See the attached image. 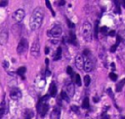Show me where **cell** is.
Segmentation results:
<instances>
[{
    "label": "cell",
    "instance_id": "5b68a950",
    "mask_svg": "<svg viewBox=\"0 0 125 119\" xmlns=\"http://www.w3.org/2000/svg\"><path fill=\"white\" fill-rule=\"evenodd\" d=\"M47 35L52 38H59L62 35V29L61 26H55L50 31L47 32Z\"/></svg>",
    "mask_w": 125,
    "mask_h": 119
},
{
    "label": "cell",
    "instance_id": "30bf717a",
    "mask_svg": "<svg viewBox=\"0 0 125 119\" xmlns=\"http://www.w3.org/2000/svg\"><path fill=\"white\" fill-rule=\"evenodd\" d=\"M10 97L13 100H19V99H21V97H22V92H21V90L18 89V88L12 89L11 92H10Z\"/></svg>",
    "mask_w": 125,
    "mask_h": 119
},
{
    "label": "cell",
    "instance_id": "8d00e7d4",
    "mask_svg": "<svg viewBox=\"0 0 125 119\" xmlns=\"http://www.w3.org/2000/svg\"><path fill=\"white\" fill-rule=\"evenodd\" d=\"M107 93H108V95L113 98V95H112V91H111V89L109 88V89H107Z\"/></svg>",
    "mask_w": 125,
    "mask_h": 119
},
{
    "label": "cell",
    "instance_id": "9a60e30c",
    "mask_svg": "<svg viewBox=\"0 0 125 119\" xmlns=\"http://www.w3.org/2000/svg\"><path fill=\"white\" fill-rule=\"evenodd\" d=\"M49 94L51 96L55 97L57 95V86L55 83H52L51 86H50V89H49Z\"/></svg>",
    "mask_w": 125,
    "mask_h": 119
},
{
    "label": "cell",
    "instance_id": "ab89813d",
    "mask_svg": "<svg viewBox=\"0 0 125 119\" xmlns=\"http://www.w3.org/2000/svg\"><path fill=\"white\" fill-rule=\"evenodd\" d=\"M49 51H50L49 47H46V48H45V53H46V54H48V53H49Z\"/></svg>",
    "mask_w": 125,
    "mask_h": 119
},
{
    "label": "cell",
    "instance_id": "836d02e7",
    "mask_svg": "<svg viewBox=\"0 0 125 119\" xmlns=\"http://www.w3.org/2000/svg\"><path fill=\"white\" fill-rule=\"evenodd\" d=\"M116 48H117V44L115 43V44H113V45L111 46V48H110V52H115Z\"/></svg>",
    "mask_w": 125,
    "mask_h": 119
},
{
    "label": "cell",
    "instance_id": "7bdbcfd3",
    "mask_svg": "<svg viewBox=\"0 0 125 119\" xmlns=\"http://www.w3.org/2000/svg\"><path fill=\"white\" fill-rule=\"evenodd\" d=\"M121 3H122V5H123V7H124V8H125V1H122V2H121Z\"/></svg>",
    "mask_w": 125,
    "mask_h": 119
},
{
    "label": "cell",
    "instance_id": "d590c367",
    "mask_svg": "<svg viewBox=\"0 0 125 119\" xmlns=\"http://www.w3.org/2000/svg\"><path fill=\"white\" fill-rule=\"evenodd\" d=\"M101 119H109V115H107V114H102Z\"/></svg>",
    "mask_w": 125,
    "mask_h": 119
},
{
    "label": "cell",
    "instance_id": "cb8c5ba5",
    "mask_svg": "<svg viewBox=\"0 0 125 119\" xmlns=\"http://www.w3.org/2000/svg\"><path fill=\"white\" fill-rule=\"evenodd\" d=\"M74 81H75V84H76L78 87L81 86V78H80L79 74H75V76H74Z\"/></svg>",
    "mask_w": 125,
    "mask_h": 119
},
{
    "label": "cell",
    "instance_id": "83f0119b",
    "mask_svg": "<svg viewBox=\"0 0 125 119\" xmlns=\"http://www.w3.org/2000/svg\"><path fill=\"white\" fill-rule=\"evenodd\" d=\"M109 78H110L112 81H116V80H117V75H116L115 73L111 72V73H109Z\"/></svg>",
    "mask_w": 125,
    "mask_h": 119
},
{
    "label": "cell",
    "instance_id": "4fadbf2b",
    "mask_svg": "<svg viewBox=\"0 0 125 119\" xmlns=\"http://www.w3.org/2000/svg\"><path fill=\"white\" fill-rule=\"evenodd\" d=\"M45 84H46V81H45L44 78H38V79L36 80V82H35L36 89H37V90H42V89L44 88Z\"/></svg>",
    "mask_w": 125,
    "mask_h": 119
},
{
    "label": "cell",
    "instance_id": "e0dca14e",
    "mask_svg": "<svg viewBox=\"0 0 125 119\" xmlns=\"http://www.w3.org/2000/svg\"><path fill=\"white\" fill-rule=\"evenodd\" d=\"M69 41L72 44H76V36L74 35V33L72 31L70 32V37H69Z\"/></svg>",
    "mask_w": 125,
    "mask_h": 119
},
{
    "label": "cell",
    "instance_id": "6da1fadb",
    "mask_svg": "<svg viewBox=\"0 0 125 119\" xmlns=\"http://www.w3.org/2000/svg\"><path fill=\"white\" fill-rule=\"evenodd\" d=\"M43 19H44V11H43V9L40 8V7L35 8L34 11H33L32 14H31L30 21H29L30 30H31V31H36V30H38V29L41 27V25H42Z\"/></svg>",
    "mask_w": 125,
    "mask_h": 119
},
{
    "label": "cell",
    "instance_id": "d6986e66",
    "mask_svg": "<svg viewBox=\"0 0 125 119\" xmlns=\"http://www.w3.org/2000/svg\"><path fill=\"white\" fill-rule=\"evenodd\" d=\"M124 86H125V79H122V80L119 81L118 84L116 85V92H121Z\"/></svg>",
    "mask_w": 125,
    "mask_h": 119
},
{
    "label": "cell",
    "instance_id": "603a6c76",
    "mask_svg": "<svg viewBox=\"0 0 125 119\" xmlns=\"http://www.w3.org/2000/svg\"><path fill=\"white\" fill-rule=\"evenodd\" d=\"M61 97L64 99V100H66V101H70V96H69V95L66 93V92H62V93H61Z\"/></svg>",
    "mask_w": 125,
    "mask_h": 119
},
{
    "label": "cell",
    "instance_id": "277c9868",
    "mask_svg": "<svg viewBox=\"0 0 125 119\" xmlns=\"http://www.w3.org/2000/svg\"><path fill=\"white\" fill-rule=\"evenodd\" d=\"M82 35H83V37L86 41H91V38H92V25L88 21H85L83 23Z\"/></svg>",
    "mask_w": 125,
    "mask_h": 119
},
{
    "label": "cell",
    "instance_id": "ac0fdd59",
    "mask_svg": "<svg viewBox=\"0 0 125 119\" xmlns=\"http://www.w3.org/2000/svg\"><path fill=\"white\" fill-rule=\"evenodd\" d=\"M62 58V47H58L57 49V52L54 56V61H58Z\"/></svg>",
    "mask_w": 125,
    "mask_h": 119
},
{
    "label": "cell",
    "instance_id": "7402d4cb",
    "mask_svg": "<svg viewBox=\"0 0 125 119\" xmlns=\"http://www.w3.org/2000/svg\"><path fill=\"white\" fill-rule=\"evenodd\" d=\"M5 113V101L3 100L1 102V106H0V117H3Z\"/></svg>",
    "mask_w": 125,
    "mask_h": 119
},
{
    "label": "cell",
    "instance_id": "4dcf8cb0",
    "mask_svg": "<svg viewBox=\"0 0 125 119\" xmlns=\"http://www.w3.org/2000/svg\"><path fill=\"white\" fill-rule=\"evenodd\" d=\"M67 22H68V26H69L70 29H73V28H74V24H73L71 21H70L69 19H67Z\"/></svg>",
    "mask_w": 125,
    "mask_h": 119
},
{
    "label": "cell",
    "instance_id": "7a4b0ae2",
    "mask_svg": "<svg viewBox=\"0 0 125 119\" xmlns=\"http://www.w3.org/2000/svg\"><path fill=\"white\" fill-rule=\"evenodd\" d=\"M50 96H51L50 95H46L39 99V102L37 104V110H38V113L41 117H44L49 110V105H48L47 101L50 98Z\"/></svg>",
    "mask_w": 125,
    "mask_h": 119
},
{
    "label": "cell",
    "instance_id": "7c38bea8",
    "mask_svg": "<svg viewBox=\"0 0 125 119\" xmlns=\"http://www.w3.org/2000/svg\"><path fill=\"white\" fill-rule=\"evenodd\" d=\"M61 117V110L58 107H55L50 114V119H60Z\"/></svg>",
    "mask_w": 125,
    "mask_h": 119
},
{
    "label": "cell",
    "instance_id": "b9f144b4",
    "mask_svg": "<svg viewBox=\"0 0 125 119\" xmlns=\"http://www.w3.org/2000/svg\"><path fill=\"white\" fill-rule=\"evenodd\" d=\"M45 62H46V65H48V63H49V60H48V58H46V59H45Z\"/></svg>",
    "mask_w": 125,
    "mask_h": 119
},
{
    "label": "cell",
    "instance_id": "d4e9b609",
    "mask_svg": "<svg viewBox=\"0 0 125 119\" xmlns=\"http://www.w3.org/2000/svg\"><path fill=\"white\" fill-rule=\"evenodd\" d=\"M98 33H99V22L97 21L95 23V28H94V35L96 38H98Z\"/></svg>",
    "mask_w": 125,
    "mask_h": 119
},
{
    "label": "cell",
    "instance_id": "ba28073f",
    "mask_svg": "<svg viewBox=\"0 0 125 119\" xmlns=\"http://www.w3.org/2000/svg\"><path fill=\"white\" fill-rule=\"evenodd\" d=\"M25 11L23 10V9H18V10H16L15 12H14V14H13V19L16 21V22H18V23H20V22H22L23 20H24V18H25Z\"/></svg>",
    "mask_w": 125,
    "mask_h": 119
},
{
    "label": "cell",
    "instance_id": "4316f807",
    "mask_svg": "<svg viewBox=\"0 0 125 119\" xmlns=\"http://www.w3.org/2000/svg\"><path fill=\"white\" fill-rule=\"evenodd\" d=\"M67 73H68L69 75H71V76H75L74 73H73V70H72V68H71V66H69V67L67 68Z\"/></svg>",
    "mask_w": 125,
    "mask_h": 119
},
{
    "label": "cell",
    "instance_id": "1f68e13d",
    "mask_svg": "<svg viewBox=\"0 0 125 119\" xmlns=\"http://www.w3.org/2000/svg\"><path fill=\"white\" fill-rule=\"evenodd\" d=\"M8 5V1H0V7H5Z\"/></svg>",
    "mask_w": 125,
    "mask_h": 119
},
{
    "label": "cell",
    "instance_id": "44dd1931",
    "mask_svg": "<svg viewBox=\"0 0 125 119\" xmlns=\"http://www.w3.org/2000/svg\"><path fill=\"white\" fill-rule=\"evenodd\" d=\"M82 107L84 109H88L90 107V103H89V98L88 97H85L82 101Z\"/></svg>",
    "mask_w": 125,
    "mask_h": 119
},
{
    "label": "cell",
    "instance_id": "8fae6325",
    "mask_svg": "<svg viewBox=\"0 0 125 119\" xmlns=\"http://www.w3.org/2000/svg\"><path fill=\"white\" fill-rule=\"evenodd\" d=\"M7 41H8V33L5 30H3L0 33V44L5 45Z\"/></svg>",
    "mask_w": 125,
    "mask_h": 119
},
{
    "label": "cell",
    "instance_id": "74e56055",
    "mask_svg": "<svg viewBox=\"0 0 125 119\" xmlns=\"http://www.w3.org/2000/svg\"><path fill=\"white\" fill-rule=\"evenodd\" d=\"M108 35H109L110 36H115V32H114V31H110V32H108Z\"/></svg>",
    "mask_w": 125,
    "mask_h": 119
},
{
    "label": "cell",
    "instance_id": "ffe728a7",
    "mask_svg": "<svg viewBox=\"0 0 125 119\" xmlns=\"http://www.w3.org/2000/svg\"><path fill=\"white\" fill-rule=\"evenodd\" d=\"M26 71H27V68L26 67H20L18 70H17V74L19 75V76H21L23 79L25 78V73H26Z\"/></svg>",
    "mask_w": 125,
    "mask_h": 119
},
{
    "label": "cell",
    "instance_id": "ee69618b",
    "mask_svg": "<svg viewBox=\"0 0 125 119\" xmlns=\"http://www.w3.org/2000/svg\"><path fill=\"white\" fill-rule=\"evenodd\" d=\"M123 119H125V117H124V118H123Z\"/></svg>",
    "mask_w": 125,
    "mask_h": 119
},
{
    "label": "cell",
    "instance_id": "9c48e42d",
    "mask_svg": "<svg viewBox=\"0 0 125 119\" xmlns=\"http://www.w3.org/2000/svg\"><path fill=\"white\" fill-rule=\"evenodd\" d=\"M84 64H85L84 57L81 54L76 55V57H75V66H76V68L78 70H83L84 69Z\"/></svg>",
    "mask_w": 125,
    "mask_h": 119
},
{
    "label": "cell",
    "instance_id": "f1b7e54d",
    "mask_svg": "<svg viewBox=\"0 0 125 119\" xmlns=\"http://www.w3.org/2000/svg\"><path fill=\"white\" fill-rule=\"evenodd\" d=\"M71 109L73 112L79 114V108H78V106H76V105H71Z\"/></svg>",
    "mask_w": 125,
    "mask_h": 119
},
{
    "label": "cell",
    "instance_id": "5bb4252c",
    "mask_svg": "<svg viewBox=\"0 0 125 119\" xmlns=\"http://www.w3.org/2000/svg\"><path fill=\"white\" fill-rule=\"evenodd\" d=\"M67 94L69 95L70 97H72L74 95V85H73V83H70L67 86Z\"/></svg>",
    "mask_w": 125,
    "mask_h": 119
},
{
    "label": "cell",
    "instance_id": "d6a6232c",
    "mask_svg": "<svg viewBox=\"0 0 125 119\" xmlns=\"http://www.w3.org/2000/svg\"><path fill=\"white\" fill-rule=\"evenodd\" d=\"M101 32L106 35V34L107 33V27H102V28H101Z\"/></svg>",
    "mask_w": 125,
    "mask_h": 119
},
{
    "label": "cell",
    "instance_id": "f35d334b",
    "mask_svg": "<svg viewBox=\"0 0 125 119\" xmlns=\"http://www.w3.org/2000/svg\"><path fill=\"white\" fill-rule=\"evenodd\" d=\"M66 4V1H59V5L62 6V5H65Z\"/></svg>",
    "mask_w": 125,
    "mask_h": 119
},
{
    "label": "cell",
    "instance_id": "8992f818",
    "mask_svg": "<svg viewBox=\"0 0 125 119\" xmlns=\"http://www.w3.org/2000/svg\"><path fill=\"white\" fill-rule=\"evenodd\" d=\"M39 51H40V42H39L38 38H35V40L33 41V43L31 45L30 54L32 57L37 58V57H39Z\"/></svg>",
    "mask_w": 125,
    "mask_h": 119
},
{
    "label": "cell",
    "instance_id": "60d3db41",
    "mask_svg": "<svg viewBox=\"0 0 125 119\" xmlns=\"http://www.w3.org/2000/svg\"><path fill=\"white\" fill-rule=\"evenodd\" d=\"M93 100H94L95 102H98V101H99V98H98V97H93Z\"/></svg>",
    "mask_w": 125,
    "mask_h": 119
},
{
    "label": "cell",
    "instance_id": "e575fe53",
    "mask_svg": "<svg viewBox=\"0 0 125 119\" xmlns=\"http://www.w3.org/2000/svg\"><path fill=\"white\" fill-rule=\"evenodd\" d=\"M3 67H4L5 69H8V67H9V62H7V61H3Z\"/></svg>",
    "mask_w": 125,
    "mask_h": 119
},
{
    "label": "cell",
    "instance_id": "52a82bcc",
    "mask_svg": "<svg viewBox=\"0 0 125 119\" xmlns=\"http://www.w3.org/2000/svg\"><path fill=\"white\" fill-rule=\"evenodd\" d=\"M27 47H28V42H27V40L24 37V38H22V39L20 40V42H19V44H18V46H17V52H18L19 54H23V53H25V52L27 50Z\"/></svg>",
    "mask_w": 125,
    "mask_h": 119
},
{
    "label": "cell",
    "instance_id": "f546056e",
    "mask_svg": "<svg viewBox=\"0 0 125 119\" xmlns=\"http://www.w3.org/2000/svg\"><path fill=\"white\" fill-rule=\"evenodd\" d=\"M45 3H46V5H47V7L49 8V10L51 11V13H52V15H53V16H55L56 14H55V12L53 11V9H52V7H51V4H50V2H49V1H46Z\"/></svg>",
    "mask_w": 125,
    "mask_h": 119
},
{
    "label": "cell",
    "instance_id": "484cf974",
    "mask_svg": "<svg viewBox=\"0 0 125 119\" xmlns=\"http://www.w3.org/2000/svg\"><path fill=\"white\" fill-rule=\"evenodd\" d=\"M90 83H91V78H90V76L85 75V77H84V85H85L86 87H89Z\"/></svg>",
    "mask_w": 125,
    "mask_h": 119
},
{
    "label": "cell",
    "instance_id": "3957f363",
    "mask_svg": "<svg viewBox=\"0 0 125 119\" xmlns=\"http://www.w3.org/2000/svg\"><path fill=\"white\" fill-rule=\"evenodd\" d=\"M83 54H84V61H85L84 71L87 72V73H90L93 70V67H94V59L92 57V53L90 52V50L85 49L83 51Z\"/></svg>",
    "mask_w": 125,
    "mask_h": 119
},
{
    "label": "cell",
    "instance_id": "2e32d148",
    "mask_svg": "<svg viewBox=\"0 0 125 119\" xmlns=\"http://www.w3.org/2000/svg\"><path fill=\"white\" fill-rule=\"evenodd\" d=\"M34 113L31 109H26L24 112V119H32Z\"/></svg>",
    "mask_w": 125,
    "mask_h": 119
}]
</instances>
